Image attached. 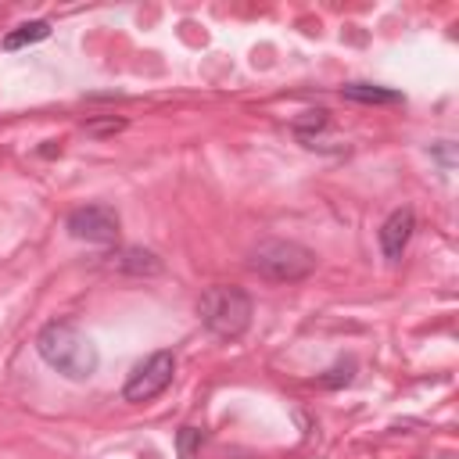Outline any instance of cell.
I'll return each mask as SVG.
<instances>
[{"instance_id": "10", "label": "cell", "mask_w": 459, "mask_h": 459, "mask_svg": "<svg viewBox=\"0 0 459 459\" xmlns=\"http://www.w3.org/2000/svg\"><path fill=\"white\" fill-rule=\"evenodd\" d=\"M201 441H204V434H201L197 427H179V434H176V448H179V459H197V452H201Z\"/></svg>"}, {"instance_id": "2", "label": "cell", "mask_w": 459, "mask_h": 459, "mask_svg": "<svg viewBox=\"0 0 459 459\" xmlns=\"http://www.w3.org/2000/svg\"><path fill=\"white\" fill-rule=\"evenodd\" d=\"M197 316H201V323H204L215 337L233 341V337H240V333L251 326L255 305H251V294H247V290L219 283V287H208V290L201 294Z\"/></svg>"}, {"instance_id": "1", "label": "cell", "mask_w": 459, "mask_h": 459, "mask_svg": "<svg viewBox=\"0 0 459 459\" xmlns=\"http://www.w3.org/2000/svg\"><path fill=\"white\" fill-rule=\"evenodd\" d=\"M36 351L50 369H57L68 380H90L100 362L97 344L72 319H50L36 333Z\"/></svg>"}, {"instance_id": "12", "label": "cell", "mask_w": 459, "mask_h": 459, "mask_svg": "<svg viewBox=\"0 0 459 459\" xmlns=\"http://www.w3.org/2000/svg\"><path fill=\"white\" fill-rule=\"evenodd\" d=\"M122 126H126L122 118H104V122H86L82 129H86V133H118Z\"/></svg>"}, {"instance_id": "4", "label": "cell", "mask_w": 459, "mask_h": 459, "mask_svg": "<svg viewBox=\"0 0 459 459\" xmlns=\"http://www.w3.org/2000/svg\"><path fill=\"white\" fill-rule=\"evenodd\" d=\"M172 373H176V355H172L169 348H161V351L147 355V359L129 373V380H126V387H122V398L133 402V405L151 402V398H158V394L172 384Z\"/></svg>"}, {"instance_id": "6", "label": "cell", "mask_w": 459, "mask_h": 459, "mask_svg": "<svg viewBox=\"0 0 459 459\" xmlns=\"http://www.w3.org/2000/svg\"><path fill=\"white\" fill-rule=\"evenodd\" d=\"M412 230H416V215H412V208H394V212L384 219V226H380L377 237H380V251H384L387 262H398V258H402V251H405Z\"/></svg>"}, {"instance_id": "3", "label": "cell", "mask_w": 459, "mask_h": 459, "mask_svg": "<svg viewBox=\"0 0 459 459\" xmlns=\"http://www.w3.org/2000/svg\"><path fill=\"white\" fill-rule=\"evenodd\" d=\"M251 273H258L262 280H273V283H298L305 276H312L316 269V255L298 244V240H262L251 258H247Z\"/></svg>"}, {"instance_id": "9", "label": "cell", "mask_w": 459, "mask_h": 459, "mask_svg": "<svg viewBox=\"0 0 459 459\" xmlns=\"http://www.w3.org/2000/svg\"><path fill=\"white\" fill-rule=\"evenodd\" d=\"M47 36H50V22L36 18V22L18 25L14 32H7V36L0 39V47H4V50H22V47H32V43H39V39H47Z\"/></svg>"}, {"instance_id": "8", "label": "cell", "mask_w": 459, "mask_h": 459, "mask_svg": "<svg viewBox=\"0 0 459 459\" xmlns=\"http://www.w3.org/2000/svg\"><path fill=\"white\" fill-rule=\"evenodd\" d=\"M341 97L344 100H355V104H398L402 100L398 90L373 86V82H348V86H341Z\"/></svg>"}, {"instance_id": "7", "label": "cell", "mask_w": 459, "mask_h": 459, "mask_svg": "<svg viewBox=\"0 0 459 459\" xmlns=\"http://www.w3.org/2000/svg\"><path fill=\"white\" fill-rule=\"evenodd\" d=\"M108 269H115L122 276H158L161 258L147 247H118V251L108 255Z\"/></svg>"}, {"instance_id": "5", "label": "cell", "mask_w": 459, "mask_h": 459, "mask_svg": "<svg viewBox=\"0 0 459 459\" xmlns=\"http://www.w3.org/2000/svg\"><path fill=\"white\" fill-rule=\"evenodd\" d=\"M65 230L75 240H90V244H115L118 240V212L111 204H82L75 212H68Z\"/></svg>"}, {"instance_id": "11", "label": "cell", "mask_w": 459, "mask_h": 459, "mask_svg": "<svg viewBox=\"0 0 459 459\" xmlns=\"http://www.w3.org/2000/svg\"><path fill=\"white\" fill-rule=\"evenodd\" d=\"M323 126H326V111H323V108H316V111H305V118H298V122H294V133L305 140V136H308V129H323Z\"/></svg>"}]
</instances>
